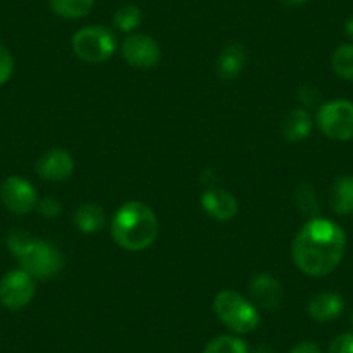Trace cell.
<instances>
[{
    "mask_svg": "<svg viewBox=\"0 0 353 353\" xmlns=\"http://www.w3.org/2000/svg\"><path fill=\"white\" fill-rule=\"evenodd\" d=\"M345 246V232L338 223L314 216L296 234L291 254L303 274L310 277H325L341 263Z\"/></svg>",
    "mask_w": 353,
    "mask_h": 353,
    "instance_id": "6da1fadb",
    "label": "cell"
},
{
    "mask_svg": "<svg viewBox=\"0 0 353 353\" xmlns=\"http://www.w3.org/2000/svg\"><path fill=\"white\" fill-rule=\"evenodd\" d=\"M159 223L154 212L141 201L125 203L113 216L111 236L114 243L128 251H142L158 237Z\"/></svg>",
    "mask_w": 353,
    "mask_h": 353,
    "instance_id": "7a4b0ae2",
    "label": "cell"
},
{
    "mask_svg": "<svg viewBox=\"0 0 353 353\" xmlns=\"http://www.w3.org/2000/svg\"><path fill=\"white\" fill-rule=\"evenodd\" d=\"M213 310L223 325L236 334H248L260 324L256 307L236 291H220L213 301Z\"/></svg>",
    "mask_w": 353,
    "mask_h": 353,
    "instance_id": "3957f363",
    "label": "cell"
},
{
    "mask_svg": "<svg viewBox=\"0 0 353 353\" xmlns=\"http://www.w3.org/2000/svg\"><path fill=\"white\" fill-rule=\"evenodd\" d=\"M23 270L33 279H50L63 269V254L54 244L40 239H30L18 254Z\"/></svg>",
    "mask_w": 353,
    "mask_h": 353,
    "instance_id": "277c9868",
    "label": "cell"
},
{
    "mask_svg": "<svg viewBox=\"0 0 353 353\" xmlns=\"http://www.w3.org/2000/svg\"><path fill=\"white\" fill-rule=\"evenodd\" d=\"M71 47L85 63H104L117 50V39L104 26H85L74 33Z\"/></svg>",
    "mask_w": 353,
    "mask_h": 353,
    "instance_id": "5b68a950",
    "label": "cell"
},
{
    "mask_svg": "<svg viewBox=\"0 0 353 353\" xmlns=\"http://www.w3.org/2000/svg\"><path fill=\"white\" fill-rule=\"evenodd\" d=\"M317 125L325 137L332 141L353 139V103L350 101H331L319 108Z\"/></svg>",
    "mask_w": 353,
    "mask_h": 353,
    "instance_id": "8992f818",
    "label": "cell"
},
{
    "mask_svg": "<svg viewBox=\"0 0 353 353\" xmlns=\"http://www.w3.org/2000/svg\"><path fill=\"white\" fill-rule=\"evenodd\" d=\"M35 296V279L23 269L11 270L0 281V303L11 310L26 307Z\"/></svg>",
    "mask_w": 353,
    "mask_h": 353,
    "instance_id": "52a82bcc",
    "label": "cell"
},
{
    "mask_svg": "<svg viewBox=\"0 0 353 353\" xmlns=\"http://www.w3.org/2000/svg\"><path fill=\"white\" fill-rule=\"evenodd\" d=\"M121 56L130 66L139 70L154 68L161 61V49L158 42L144 33H134L121 43Z\"/></svg>",
    "mask_w": 353,
    "mask_h": 353,
    "instance_id": "ba28073f",
    "label": "cell"
},
{
    "mask_svg": "<svg viewBox=\"0 0 353 353\" xmlns=\"http://www.w3.org/2000/svg\"><path fill=\"white\" fill-rule=\"evenodd\" d=\"M0 199L9 212L18 213V215L30 213L39 205L35 188L26 179L18 175L6 179L0 188Z\"/></svg>",
    "mask_w": 353,
    "mask_h": 353,
    "instance_id": "9c48e42d",
    "label": "cell"
},
{
    "mask_svg": "<svg viewBox=\"0 0 353 353\" xmlns=\"http://www.w3.org/2000/svg\"><path fill=\"white\" fill-rule=\"evenodd\" d=\"M37 173L43 181L63 182L70 179L74 170V161L71 154L64 149H50L37 161Z\"/></svg>",
    "mask_w": 353,
    "mask_h": 353,
    "instance_id": "30bf717a",
    "label": "cell"
},
{
    "mask_svg": "<svg viewBox=\"0 0 353 353\" xmlns=\"http://www.w3.org/2000/svg\"><path fill=\"white\" fill-rule=\"evenodd\" d=\"M250 294L251 300L254 301V307L265 310H276L284 300L283 284L269 274H258L251 279Z\"/></svg>",
    "mask_w": 353,
    "mask_h": 353,
    "instance_id": "8fae6325",
    "label": "cell"
},
{
    "mask_svg": "<svg viewBox=\"0 0 353 353\" xmlns=\"http://www.w3.org/2000/svg\"><path fill=\"white\" fill-rule=\"evenodd\" d=\"M201 206L213 220L227 222L237 213V201L225 189H206L201 196Z\"/></svg>",
    "mask_w": 353,
    "mask_h": 353,
    "instance_id": "7c38bea8",
    "label": "cell"
},
{
    "mask_svg": "<svg viewBox=\"0 0 353 353\" xmlns=\"http://www.w3.org/2000/svg\"><path fill=\"white\" fill-rule=\"evenodd\" d=\"M343 308H345L343 298L338 293H331V291L317 293L308 301V315L317 322L334 321L341 315Z\"/></svg>",
    "mask_w": 353,
    "mask_h": 353,
    "instance_id": "4fadbf2b",
    "label": "cell"
},
{
    "mask_svg": "<svg viewBox=\"0 0 353 353\" xmlns=\"http://www.w3.org/2000/svg\"><path fill=\"white\" fill-rule=\"evenodd\" d=\"M314 120L310 113L303 108H294L284 117L283 120V135L291 142H300L310 135Z\"/></svg>",
    "mask_w": 353,
    "mask_h": 353,
    "instance_id": "5bb4252c",
    "label": "cell"
},
{
    "mask_svg": "<svg viewBox=\"0 0 353 353\" xmlns=\"http://www.w3.org/2000/svg\"><path fill=\"white\" fill-rule=\"evenodd\" d=\"M246 63V50L239 43H230L220 52L216 61V71L223 80H234L243 71Z\"/></svg>",
    "mask_w": 353,
    "mask_h": 353,
    "instance_id": "9a60e30c",
    "label": "cell"
},
{
    "mask_svg": "<svg viewBox=\"0 0 353 353\" xmlns=\"http://www.w3.org/2000/svg\"><path fill=\"white\" fill-rule=\"evenodd\" d=\"M74 225L83 234H96L106 225L104 210L96 203H85L74 212Z\"/></svg>",
    "mask_w": 353,
    "mask_h": 353,
    "instance_id": "2e32d148",
    "label": "cell"
},
{
    "mask_svg": "<svg viewBox=\"0 0 353 353\" xmlns=\"http://www.w3.org/2000/svg\"><path fill=\"white\" fill-rule=\"evenodd\" d=\"M331 208L338 215L353 213V176H339L331 188Z\"/></svg>",
    "mask_w": 353,
    "mask_h": 353,
    "instance_id": "e0dca14e",
    "label": "cell"
},
{
    "mask_svg": "<svg viewBox=\"0 0 353 353\" xmlns=\"http://www.w3.org/2000/svg\"><path fill=\"white\" fill-rule=\"evenodd\" d=\"M94 0H49L50 11L63 19H81L94 9Z\"/></svg>",
    "mask_w": 353,
    "mask_h": 353,
    "instance_id": "ac0fdd59",
    "label": "cell"
},
{
    "mask_svg": "<svg viewBox=\"0 0 353 353\" xmlns=\"http://www.w3.org/2000/svg\"><path fill=\"white\" fill-rule=\"evenodd\" d=\"M142 23V12L137 6H121L113 16V25L114 28L120 30L123 33L134 32L135 28H139V25Z\"/></svg>",
    "mask_w": 353,
    "mask_h": 353,
    "instance_id": "d6986e66",
    "label": "cell"
},
{
    "mask_svg": "<svg viewBox=\"0 0 353 353\" xmlns=\"http://www.w3.org/2000/svg\"><path fill=\"white\" fill-rule=\"evenodd\" d=\"M203 353H248V345L237 336H216L206 345Z\"/></svg>",
    "mask_w": 353,
    "mask_h": 353,
    "instance_id": "ffe728a7",
    "label": "cell"
},
{
    "mask_svg": "<svg viewBox=\"0 0 353 353\" xmlns=\"http://www.w3.org/2000/svg\"><path fill=\"white\" fill-rule=\"evenodd\" d=\"M332 70L345 80L353 81V46L346 43V46L338 47L332 54Z\"/></svg>",
    "mask_w": 353,
    "mask_h": 353,
    "instance_id": "44dd1931",
    "label": "cell"
},
{
    "mask_svg": "<svg viewBox=\"0 0 353 353\" xmlns=\"http://www.w3.org/2000/svg\"><path fill=\"white\" fill-rule=\"evenodd\" d=\"M296 205L300 208V212L303 215L310 216L314 219L319 212V203H317V196H315L314 189L307 184H301L296 191Z\"/></svg>",
    "mask_w": 353,
    "mask_h": 353,
    "instance_id": "7402d4cb",
    "label": "cell"
},
{
    "mask_svg": "<svg viewBox=\"0 0 353 353\" xmlns=\"http://www.w3.org/2000/svg\"><path fill=\"white\" fill-rule=\"evenodd\" d=\"M12 71H14V59H12V54L9 52L8 47H4L0 43V85L8 83L9 78L12 77Z\"/></svg>",
    "mask_w": 353,
    "mask_h": 353,
    "instance_id": "603a6c76",
    "label": "cell"
},
{
    "mask_svg": "<svg viewBox=\"0 0 353 353\" xmlns=\"http://www.w3.org/2000/svg\"><path fill=\"white\" fill-rule=\"evenodd\" d=\"M329 353H353V332L339 334L329 346Z\"/></svg>",
    "mask_w": 353,
    "mask_h": 353,
    "instance_id": "cb8c5ba5",
    "label": "cell"
},
{
    "mask_svg": "<svg viewBox=\"0 0 353 353\" xmlns=\"http://www.w3.org/2000/svg\"><path fill=\"white\" fill-rule=\"evenodd\" d=\"M37 206H39L40 213H42L43 216H47V219H54V216H57L61 213L59 201H56V199H52V198L42 199V201H40Z\"/></svg>",
    "mask_w": 353,
    "mask_h": 353,
    "instance_id": "d4e9b609",
    "label": "cell"
},
{
    "mask_svg": "<svg viewBox=\"0 0 353 353\" xmlns=\"http://www.w3.org/2000/svg\"><path fill=\"white\" fill-rule=\"evenodd\" d=\"M300 101L305 106H315L319 103V92L312 87H303L300 90Z\"/></svg>",
    "mask_w": 353,
    "mask_h": 353,
    "instance_id": "484cf974",
    "label": "cell"
},
{
    "mask_svg": "<svg viewBox=\"0 0 353 353\" xmlns=\"http://www.w3.org/2000/svg\"><path fill=\"white\" fill-rule=\"evenodd\" d=\"M290 353H321V348L312 341H301Z\"/></svg>",
    "mask_w": 353,
    "mask_h": 353,
    "instance_id": "4316f807",
    "label": "cell"
},
{
    "mask_svg": "<svg viewBox=\"0 0 353 353\" xmlns=\"http://www.w3.org/2000/svg\"><path fill=\"white\" fill-rule=\"evenodd\" d=\"M281 2H283V4H286V6H290V8H298V6L307 4L308 0H281Z\"/></svg>",
    "mask_w": 353,
    "mask_h": 353,
    "instance_id": "83f0119b",
    "label": "cell"
},
{
    "mask_svg": "<svg viewBox=\"0 0 353 353\" xmlns=\"http://www.w3.org/2000/svg\"><path fill=\"white\" fill-rule=\"evenodd\" d=\"M345 32L350 39H353V18H350L345 25Z\"/></svg>",
    "mask_w": 353,
    "mask_h": 353,
    "instance_id": "f1b7e54d",
    "label": "cell"
},
{
    "mask_svg": "<svg viewBox=\"0 0 353 353\" xmlns=\"http://www.w3.org/2000/svg\"><path fill=\"white\" fill-rule=\"evenodd\" d=\"M253 353H276V352H274V350L270 348V346H267V345H261V346H258V348L254 350Z\"/></svg>",
    "mask_w": 353,
    "mask_h": 353,
    "instance_id": "f546056e",
    "label": "cell"
},
{
    "mask_svg": "<svg viewBox=\"0 0 353 353\" xmlns=\"http://www.w3.org/2000/svg\"><path fill=\"white\" fill-rule=\"evenodd\" d=\"M352 325H353V314H352Z\"/></svg>",
    "mask_w": 353,
    "mask_h": 353,
    "instance_id": "4dcf8cb0",
    "label": "cell"
}]
</instances>
